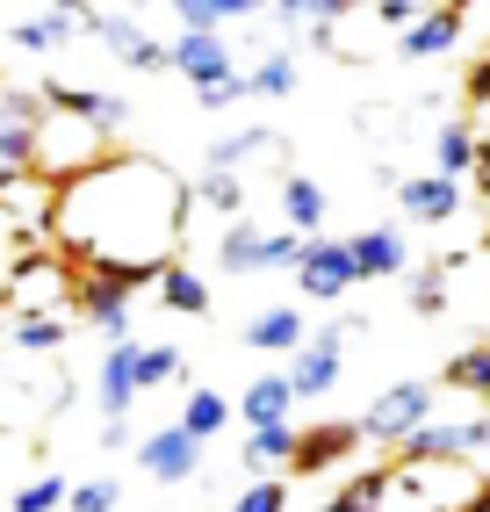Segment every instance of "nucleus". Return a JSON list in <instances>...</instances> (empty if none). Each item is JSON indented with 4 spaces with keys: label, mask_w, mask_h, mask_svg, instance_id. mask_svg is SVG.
I'll return each instance as SVG.
<instances>
[{
    "label": "nucleus",
    "mask_w": 490,
    "mask_h": 512,
    "mask_svg": "<svg viewBox=\"0 0 490 512\" xmlns=\"http://www.w3.org/2000/svg\"><path fill=\"white\" fill-rule=\"evenodd\" d=\"M137 289H152L145 275H80L73 282V318L80 325H94L101 339H109V347H130V296Z\"/></svg>",
    "instance_id": "7ed1b4c3"
},
{
    "label": "nucleus",
    "mask_w": 490,
    "mask_h": 512,
    "mask_svg": "<svg viewBox=\"0 0 490 512\" xmlns=\"http://www.w3.org/2000/svg\"><path fill=\"white\" fill-rule=\"evenodd\" d=\"M173 375H181V347H145V361H137V383H145V390H166Z\"/></svg>",
    "instance_id": "f704fd0d"
},
{
    "label": "nucleus",
    "mask_w": 490,
    "mask_h": 512,
    "mask_svg": "<svg viewBox=\"0 0 490 512\" xmlns=\"http://www.w3.org/2000/svg\"><path fill=\"white\" fill-rule=\"evenodd\" d=\"M296 289L310 303H339L346 289H361V267L346 253V238H310L303 260H296Z\"/></svg>",
    "instance_id": "6e6552de"
},
{
    "label": "nucleus",
    "mask_w": 490,
    "mask_h": 512,
    "mask_svg": "<svg viewBox=\"0 0 490 512\" xmlns=\"http://www.w3.org/2000/svg\"><path fill=\"white\" fill-rule=\"evenodd\" d=\"M426 419H433V383H418V375H411V383H390V390H382L354 426H361V448H368V440H375V448H404Z\"/></svg>",
    "instance_id": "20e7f679"
},
{
    "label": "nucleus",
    "mask_w": 490,
    "mask_h": 512,
    "mask_svg": "<svg viewBox=\"0 0 490 512\" xmlns=\"http://www.w3.org/2000/svg\"><path fill=\"white\" fill-rule=\"evenodd\" d=\"M303 246H310V238H296V231H260L253 217H238V224H224V238H217V267H224V275L296 267V260H303Z\"/></svg>",
    "instance_id": "39448f33"
},
{
    "label": "nucleus",
    "mask_w": 490,
    "mask_h": 512,
    "mask_svg": "<svg viewBox=\"0 0 490 512\" xmlns=\"http://www.w3.org/2000/svg\"><path fill=\"white\" fill-rule=\"evenodd\" d=\"M195 101H202L209 116H217V109H238V101H253V94H245V73H238V80H224V87H202Z\"/></svg>",
    "instance_id": "c9c22d12"
},
{
    "label": "nucleus",
    "mask_w": 490,
    "mask_h": 512,
    "mask_svg": "<svg viewBox=\"0 0 490 512\" xmlns=\"http://www.w3.org/2000/svg\"><path fill=\"white\" fill-rule=\"evenodd\" d=\"M152 296L166 303V311H181V318H202V311H209V282L195 275V267H181V260H173V267H159Z\"/></svg>",
    "instance_id": "bb28decb"
},
{
    "label": "nucleus",
    "mask_w": 490,
    "mask_h": 512,
    "mask_svg": "<svg viewBox=\"0 0 490 512\" xmlns=\"http://www.w3.org/2000/svg\"><path fill=\"white\" fill-rule=\"evenodd\" d=\"M397 210H404L411 224H447V217H462V181L404 174V181H397Z\"/></svg>",
    "instance_id": "dca6fc26"
},
{
    "label": "nucleus",
    "mask_w": 490,
    "mask_h": 512,
    "mask_svg": "<svg viewBox=\"0 0 490 512\" xmlns=\"http://www.w3.org/2000/svg\"><path fill=\"white\" fill-rule=\"evenodd\" d=\"M137 469L159 476V484H188V476L202 469V440H188L181 426H159L137 440Z\"/></svg>",
    "instance_id": "ddd939ff"
},
{
    "label": "nucleus",
    "mask_w": 490,
    "mask_h": 512,
    "mask_svg": "<svg viewBox=\"0 0 490 512\" xmlns=\"http://www.w3.org/2000/svg\"><path fill=\"white\" fill-rule=\"evenodd\" d=\"M37 94H44V109H51V116H73V123L101 130V138H116V130L130 123V101H123V94H101V87H73V80H44Z\"/></svg>",
    "instance_id": "9d476101"
},
{
    "label": "nucleus",
    "mask_w": 490,
    "mask_h": 512,
    "mask_svg": "<svg viewBox=\"0 0 490 512\" xmlns=\"http://www.w3.org/2000/svg\"><path fill=\"white\" fill-rule=\"evenodd\" d=\"M231 419H238V412H231V397L202 383V390H188V404H181V419H173V426H181L188 440H217Z\"/></svg>",
    "instance_id": "a878e982"
},
{
    "label": "nucleus",
    "mask_w": 490,
    "mask_h": 512,
    "mask_svg": "<svg viewBox=\"0 0 490 512\" xmlns=\"http://www.w3.org/2000/svg\"><path fill=\"white\" fill-rule=\"evenodd\" d=\"M433 174H440V181L476 174V130H469V123H440V138H433Z\"/></svg>",
    "instance_id": "cd10ccee"
},
{
    "label": "nucleus",
    "mask_w": 490,
    "mask_h": 512,
    "mask_svg": "<svg viewBox=\"0 0 490 512\" xmlns=\"http://www.w3.org/2000/svg\"><path fill=\"white\" fill-rule=\"evenodd\" d=\"M325 210H332V202H325V188L310 181V174H289V181H282V231L318 238V231H325Z\"/></svg>",
    "instance_id": "4be33fe9"
},
{
    "label": "nucleus",
    "mask_w": 490,
    "mask_h": 512,
    "mask_svg": "<svg viewBox=\"0 0 490 512\" xmlns=\"http://www.w3.org/2000/svg\"><path fill=\"white\" fill-rule=\"evenodd\" d=\"M73 311H0V347L15 354H65L73 347Z\"/></svg>",
    "instance_id": "f8f14e48"
},
{
    "label": "nucleus",
    "mask_w": 490,
    "mask_h": 512,
    "mask_svg": "<svg viewBox=\"0 0 490 512\" xmlns=\"http://www.w3.org/2000/svg\"><path fill=\"white\" fill-rule=\"evenodd\" d=\"M166 58H173V73H181L195 94L202 87H224V80H238V58H231V37H173L166 44Z\"/></svg>",
    "instance_id": "9b49d317"
},
{
    "label": "nucleus",
    "mask_w": 490,
    "mask_h": 512,
    "mask_svg": "<svg viewBox=\"0 0 490 512\" xmlns=\"http://www.w3.org/2000/svg\"><path fill=\"white\" fill-rule=\"evenodd\" d=\"M80 29L101 44V51H116L130 73H173V58H166V44L152 37V29H137L123 8H80Z\"/></svg>",
    "instance_id": "423d86ee"
},
{
    "label": "nucleus",
    "mask_w": 490,
    "mask_h": 512,
    "mask_svg": "<svg viewBox=\"0 0 490 512\" xmlns=\"http://www.w3.org/2000/svg\"><path fill=\"white\" fill-rule=\"evenodd\" d=\"M462 22H469L462 8H418V22L404 29L390 51H397V58H411V65H418V58H447L454 44H462Z\"/></svg>",
    "instance_id": "f3484780"
},
{
    "label": "nucleus",
    "mask_w": 490,
    "mask_h": 512,
    "mask_svg": "<svg viewBox=\"0 0 490 512\" xmlns=\"http://www.w3.org/2000/svg\"><path fill=\"white\" fill-rule=\"evenodd\" d=\"M339 368H346V325H318V332L303 339V354L289 361V390H296V404L332 397V390H339Z\"/></svg>",
    "instance_id": "0eeeda50"
},
{
    "label": "nucleus",
    "mask_w": 490,
    "mask_h": 512,
    "mask_svg": "<svg viewBox=\"0 0 490 512\" xmlns=\"http://www.w3.org/2000/svg\"><path fill=\"white\" fill-rule=\"evenodd\" d=\"M73 29H80V8H29V15H15L8 44L29 51V58H44V51H58V44H73Z\"/></svg>",
    "instance_id": "aec40b11"
},
{
    "label": "nucleus",
    "mask_w": 490,
    "mask_h": 512,
    "mask_svg": "<svg viewBox=\"0 0 490 512\" xmlns=\"http://www.w3.org/2000/svg\"><path fill=\"white\" fill-rule=\"evenodd\" d=\"M188 195H195V210H217L224 224L245 217V181H238V174H209V166H202V181H195Z\"/></svg>",
    "instance_id": "c85d7f7f"
},
{
    "label": "nucleus",
    "mask_w": 490,
    "mask_h": 512,
    "mask_svg": "<svg viewBox=\"0 0 490 512\" xmlns=\"http://www.w3.org/2000/svg\"><path fill=\"white\" fill-rule=\"evenodd\" d=\"M65 498H73V484H65L58 469H44V476H29V484L8 498V512H65Z\"/></svg>",
    "instance_id": "7c9ffc66"
},
{
    "label": "nucleus",
    "mask_w": 490,
    "mask_h": 512,
    "mask_svg": "<svg viewBox=\"0 0 490 512\" xmlns=\"http://www.w3.org/2000/svg\"><path fill=\"white\" fill-rule=\"evenodd\" d=\"M8 383H15V375H8V361H0V390H8Z\"/></svg>",
    "instance_id": "4c0bfd02"
},
{
    "label": "nucleus",
    "mask_w": 490,
    "mask_h": 512,
    "mask_svg": "<svg viewBox=\"0 0 490 512\" xmlns=\"http://www.w3.org/2000/svg\"><path fill=\"white\" fill-rule=\"evenodd\" d=\"M404 296H411V311H447V260L440 267H411V275H404Z\"/></svg>",
    "instance_id": "2f4dec72"
},
{
    "label": "nucleus",
    "mask_w": 490,
    "mask_h": 512,
    "mask_svg": "<svg viewBox=\"0 0 490 512\" xmlns=\"http://www.w3.org/2000/svg\"><path fill=\"white\" fill-rule=\"evenodd\" d=\"M116 505H123V484L109 469L87 476V484H73V498H65V512H116Z\"/></svg>",
    "instance_id": "473e14b6"
},
{
    "label": "nucleus",
    "mask_w": 490,
    "mask_h": 512,
    "mask_svg": "<svg viewBox=\"0 0 490 512\" xmlns=\"http://www.w3.org/2000/svg\"><path fill=\"white\" fill-rule=\"evenodd\" d=\"M245 94H253V101H282V94H296V51H289V44L260 51L253 65H245Z\"/></svg>",
    "instance_id": "b1692460"
},
{
    "label": "nucleus",
    "mask_w": 490,
    "mask_h": 512,
    "mask_svg": "<svg viewBox=\"0 0 490 512\" xmlns=\"http://www.w3.org/2000/svg\"><path fill=\"white\" fill-rule=\"evenodd\" d=\"M447 390H469V397L490 404V339H476V347H462L447 361Z\"/></svg>",
    "instance_id": "c756f323"
},
{
    "label": "nucleus",
    "mask_w": 490,
    "mask_h": 512,
    "mask_svg": "<svg viewBox=\"0 0 490 512\" xmlns=\"http://www.w3.org/2000/svg\"><path fill=\"white\" fill-rule=\"evenodd\" d=\"M361 455V426L354 419H332V426H310L296 440V469L303 476H318V469H339V462H354Z\"/></svg>",
    "instance_id": "6ab92c4d"
},
{
    "label": "nucleus",
    "mask_w": 490,
    "mask_h": 512,
    "mask_svg": "<svg viewBox=\"0 0 490 512\" xmlns=\"http://www.w3.org/2000/svg\"><path fill=\"white\" fill-rule=\"evenodd\" d=\"M303 339H310L303 311H289V303H274V311H260L253 325L238 332V347H253V354H274V361H296V354H303Z\"/></svg>",
    "instance_id": "a211bd4d"
},
{
    "label": "nucleus",
    "mask_w": 490,
    "mask_h": 512,
    "mask_svg": "<svg viewBox=\"0 0 490 512\" xmlns=\"http://www.w3.org/2000/svg\"><path fill=\"white\" fill-rule=\"evenodd\" d=\"M231 512H289V484L282 476H260V484H245L231 498Z\"/></svg>",
    "instance_id": "72a5a7b5"
},
{
    "label": "nucleus",
    "mask_w": 490,
    "mask_h": 512,
    "mask_svg": "<svg viewBox=\"0 0 490 512\" xmlns=\"http://www.w3.org/2000/svg\"><path fill=\"white\" fill-rule=\"evenodd\" d=\"M188 217H195V195L166 159L109 152L80 181L58 188L51 253L73 260V275H145V282H159V267L181 260Z\"/></svg>",
    "instance_id": "f257e3e1"
},
{
    "label": "nucleus",
    "mask_w": 490,
    "mask_h": 512,
    "mask_svg": "<svg viewBox=\"0 0 490 512\" xmlns=\"http://www.w3.org/2000/svg\"><path fill=\"white\" fill-rule=\"evenodd\" d=\"M245 15H267L260 0H181L173 8V22L188 29V37H217L224 22H245Z\"/></svg>",
    "instance_id": "393cba45"
},
{
    "label": "nucleus",
    "mask_w": 490,
    "mask_h": 512,
    "mask_svg": "<svg viewBox=\"0 0 490 512\" xmlns=\"http://www.w3.org/2000/svg\"><path fill=\"white\" fill-rule=\"evenodd\" d=\"M260 152H274V159H282L289 145L274 138V130H231V138H217V145L202 152V166H209V174H245V166H253Z\"/></svg>",
    "instance_id": "412c9836"
},
{
    "label": "nucleus",
    "mask_w": 490,
    "mask_h": 512,
    "mask_svg": "<svg viewBox=\"0 0 490 512\" xmlns=\"http://www.w3.org/2000/svg\"><path fill=\"white\" fill-rule=\"evenodd\" d=\"M137 361H145V347H101V368H94V404H101V426H130V404L145 397V383H137Z\"/></svg>",
    "instance_id": "1a4fd4ad"
},
{
    "label": "nucleus",
    "mask_w": 490,
    "mask_h": 512,
    "mask_svg": "<svg viewBox=\"0 0 490 512\" xmlns=\"http://www.w3.org/2000/svg\"><path fill=\"white\" fill-rule=\"evenodd\" d=\"M469 101H476V109H490V58L469 73Z\"/></svg>",
    "instance_id": "e433bc0d"
},
{
    "label": "nucleus",
    "mask_w": 490,
    "mask_h": 512,
    "mask_svg": "<svg viewBox=\"0 0 490 512\" xmlns=\"http://www.w3.org/2000/svg\"><path fill=\"white\" fill-rule=\"evenodd\" d=\"M346 253H354L361 282L411 275V246H404V231H397V224H368V231H354V238H346Z\"/></svg>",
    "instance_id": "2eb2a0df"
},
{
    "label": "nucleus",
    "mask_w": 490,
    "mask_h": 512,
    "mask_svg": "<svg viewBox=\"0 0 490 512\" xmlns=\"http://www.w3.org/2000/svg\"><path fill=\"white\" fill-rule=\"evenodd\" d=\"M101 159H109V138H101V130H87V123H73V116H51V109H44V123H37V174H44L51 188L80 181L87 166H101Z\"/></svg>",
    "instance_id": "f03ea898"
},
{
    "label": "nucleus",
    "mask_w": 490,
    "mask_h": 512,
    "mask_svg": "<svg viewBox=\"0 0 490 512\" xmlns=\"http://www.w3.org/2000/svg\"><path fill=\"white\" fill-rule=\"evenodd\" d=\"M231 412L253 426V433H267V426H289V412H296V390H289V368H267V375H253L238 397H231Z\"/></svg>",
    "instance_id": "4468645a"
},
{
    "label": "nucleus",
    "mask_w": 490,
    "mask_h": 512,
    "mask_svg": "<svg viewBox=\"0 0 490 512\" xmlns=\"http://www.w3.org/2000/svg\"><path fill=\"white\" fill-rule=\"evenodd\" d=\"M296 440H303L296 426H267V433H253L238 448V462L253 469V484H260V476H282V469H296Z\"/></svg>",
    "instance_id": "5701e85b"
}]
</instances>
